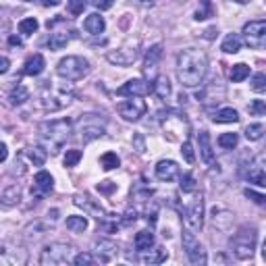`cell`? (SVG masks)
Here are the masks:
<instances>
[{
    "label": "cell",
    "instance_id": "1",
    "mask_svg": "<svg viewBox=\"0 0 266 266\" xmlns=\"http://www.w3.org/2000/svg\"><path fill=\"white\" fill-rule=\"evenodd\" d=\"M208 56L197 48H185L177 54V79L183 87H197L206 79Z\"/></svg>",
    "mask_w": 266,
    "mask_h": 266
},
{
    "label": "cell",
    "instance_id": "2",
    "mask_svg": "<svg viewBox=\"0 0 266 266\" xmlns=\"http://www.w3.org/2000/svg\"><path fill=\"white\" fill-rule=\"evenodd\" d=\"M71 131H73V123H71L69 119L48 121V123H42V125L38 127V133H40L42 144H44L52 154H56V152L66 144V140L71 138Z\"/></svg>",
    "mask_w": 266,
    "mask_h": 266
},
{
    "label": "cell",
    "instance_id": "3",
    "mask_svg": "<svg viewBox=\"0 0 266 266\" xmlns=\"http://www.w3.org/2000/svg\"><path fill=\"white\" fill-rule=\"evenodd\" d=\"M71 98H73L71 85H52L50 81H46V85L42 87L40 104L46 110H60L71 104Z\"/></svg>",
    "mask_w": 266,
    "mask_h": 266
},
{
    "label": "cell",
    "instance_id": "4",
    "mask_svg": "<svg viewBox=\"0 0 266 266\" xmlns=\"http://www.w3.org/2000/svg\"><path fill=\"white\" fill-rule=\"evenodd\" d=\"M256 241H258L256 229L254 227H243L231 237V254L237 260H241V262L252 260V256L256 252Z\"/></svg>",
    "mask_w": 266,
    "mask_h": 266
},
{
    "label": "cell",
    "instance_id": "5",
    "mask_svg": "<svg viewBox=\"0 0 266 266\" xmlns=\"http://www.w3.org/2000/svg\"><path fill=\"white\" fill-rule=\"evenodd\" d=\"M56 73L64 81H77V79H83L90 73V62L83 56H64V58L58 60Z\"/></svg>",
    "mask_w": 266,
    "mask_h": 266
},
{
    "label": "cell",
    "instance_id": "6",
    "mask_svg": "<svg viewBox=\"0 0 266 266\" xmlns=\"http://www.w3.org/2000/svg\"><path fill=\"white\" fill-rule=\"evenodd\" d=\"M162 129L164 136L169 138V142H183V138L187 140L189 136V123L185 119V115L169 110L166 117H162Z\"/></svg>",
    "mask_w": 266,
    "mask_h": 266
},
{
    "label": "cell",
    "instance_id": "7",
    "mask_svg": "<svg viewBox=\"0 0 266 266\" xmlns=\"http://www.w3.org/2000/svg\"><path fill=\"white\" fill-rule=\"evenodd\" d=\"M73 262V248L69 243H50L42 250L40 254V264L42 266H62Z\"/></svg>",
    "mask_w": 266,
    "mask_h": 266
},
{
    "label": "cell",
    "instance_id": "8",
    "mask_svg": "<svg viewBox=\"0 0 266 266\" xmlns=\"http://www.w3.org/2000/svg\"><path fill=\"white\" fill-rule=\"evenodd\" d=\"M181 243H183L185 256H187V260H189L191 264H195V266H204V264L208 262V258H206V250H204L202 243H199V239L195 237V233H193V231H189V229L183 231Z\"/></svg>",
    "mask_w": 266,
    "mask_h": 266
},
{
    "label": "cell",
    "instance_id": "9",
    "mask_svg": "<svg viewBox=\"0 0 266 266\" xmlns=\"http://www.w3.org/2000/svg\"><path fill=\"white\" fill-rule=\"evenodd\" d=\"M183 220H185V227L193 233H197L204 227V199H202V195H193V199L185 206Z\"/></svg>",
    "mask_w": 266,
    "mask_h": 266
},
{
    "label": "cell",
    "instance_id": "10",
    "mask_svg": "<svg viewBox=\"0 0 266 266\" xmlns=\"http://www.w3.org/2000/svg\"><path fill=\"white\" fill-rule=\"evenodd\" d=\"M117 110H119V115H121L125 121L136 123V121H140V119L146 115L148 106H146L144 100H140L138 96H131L129 100H125V102H119V104H117Z\"/></svg>",
    "mask_w": 266,
    "mask_h": 266
},
{
    "label": "cell",
    "instance_id": "11",
    "mask_svg": "<svg viewBox=\"0 0 266 266\" xmlns=\"http://www.w3.org/2000/svg\"><path fill=\"white\" fill-rule=\"evenodd\" d=\"M98 115H83L81 123H79V133H81V140L83 144H90L98 138H102L104 136V123L102 121H98L96 119Z\"/></svg>",
    "mask_w": 266,
    "mask_h": 266
},
{
    "label": "cell",
    "instance_id": "12",
    "mask_svg": "<svg viewBox=\"0 0 266 266\" xmlns=\"http://www.w3.org/2000/svg\"><path fill=\"white\" fill-rule=\"evenodd\" d=\"M243 38L246 44L250 48H262L266 42V21L258 19V21H250L243 25Z\"/></svg>",
    "mask_w": 266,
    "mask_h": 266
},
{
    "label": "cell",
    "instance_id": "13",
    "mask_svg": "<svg viewBox=\"0 0 266 266\" xmlns=\"http://www.w3.org/2000/svg\"><path fill=\"white\" fill-rule=\"evenodd\" d=\"M138 58H140V44L138 42L133 46H123L119 50H110L106 54V60L110 64H117V66H129V64L136 62Z\"/></svg>",
    "mask_w": 266,
    "mask_h": 266
},
{
    "label": "cell",
    "instance_id": "14",
    "mask_svg": "<svg viewBox=\"0 0 266 266\" xmlns=\"http://www.w3.org/2000/svg\"><path fill=\"white\" fill-rule=\"evenodd\" d=\"M29 256H27V250L21 248V246H11V243H5L0 248V264H7V266H23L27 264Z\"/></svg>",
    "mask_w": 266,
    "mask_h": 266
},
{
    "label": "cell",
    "instance_id": "15",
    "mask_svg": "<svg viewBox=\"0 0 266 266\" xmlns=\"http://www.w3.org/2000/svg\"><path fill=\"white\" fill-rule=\"evenodd\" d=\"M152 92V85L146 81V79H129V81H125L119 90H117V94L119 96H123V98H131V96H138V98H142V96H148Z\"/></svg>",
    "mask_w": 266,
    "mask_h": 266
},
{
    "label": "cell",
    "instance_id": "16",
    "mask_svg": "<svg viewBox=\"0 0 266 266\" xmlns=\"http://www.w3.org/2000/svg\"><path fill=\"white\" fill-rule=\"evenodd\" d=\"M94 252H96L98 262L106 264V262H110V260L119 254V243H117V241H113V239H100V241H96Z\"/></svg>",
    "mask_w": 266,
    "mask_h": 266
},
{
    "label": "cell",
    "instance_id": "17",
    "mask_svg": "<svg viewBox=\"0 0 266 266\" xmlns=\"http://www.w3.org/2000/svg\"><path fill=\"white\" fill-rule=\"evenodd\" d=\"M154 173L160 181H175L179 177L181 169L175 160H158L156 166H154Z\"/></svg>",
    "mask_w": 266,
    "mask_h": 266
},
{
    "label": "cell",
    "instance_id": "18",
    "mask_svg": "<svg viewBox=\"0 0 266 266\" xmlns=\"http://www.w3.org/2000/svg\"><path fill=\"white\" fill-rule=\"evenodd\" d=\"M52 187H54V179H52V175H50L48 171H40V173H36V177H33V189H31V191H36L38 197L50 193Z\"/></svg>",
    "mask_w": 266,
    "mask_h": 266
},
{
    "label": "cell",
    "instance_id": "19",
    "mask_svg": "<svg viewBox=\"0 0 266 266\" xmlns=\"http://www.w3.org/2000/svg\"><path fill=\"white\" fill-rule=\"evenodd\" d=\"M243 177H246L250 183H256L258 187H264V185H266V175H264L262 156H260L256 162H250V169L243 173Z\"/></svg>",
    "mask_w": 266,
    "mask_h": 266
},
{
    "label": "cell",
    "instance_id": "20",
    "mask_svg": "<svg viewBox=\"0 0 266 266\" xmlns=\"http://www.w3.org/2000/svg\"><path fill=\"white\" fill-rule=\"evenodd\" d=\"M44 69H46V58H44L42 54H33V56H29V58L25 60V64H23V75L38 77V75L44 73Z\"/></svg>",
    "mask_w": 266,
    "mask_h": 266
},
{
    "label": "cell",
    "instance_id": "21",
    "mask_svg": "<svg viewBox=\"0 0 266 266\" xmlns=\"http://www.w3.org/2000/svg\"><path fill=\"white\" fill-rule=\"evenodd\" d=\"M73 204H75V206H79V208H83L85 212L94 214L98 220L106 216L104 208H102V206H98V204H94V202H92V199H90L87 195H73Z\"/></svg>",
    "mask_w": 266,
    "mask_h": 266
},
{
    "label": "cell",
    "instance_id": "22",
    "mask_svg": "<svg viewBox=\"0 0 266 266\" xmlns=\"http://www.w3.org/2000/svg\"><path fill=\"white\" fill-rule=\"evenodd\" d=\"M197 144H199V156L206 164H214V150H212V142L208 131H199L197 136Z\"/></svg>",
    "mask_w": 266,
    "mask_h": 266
},
{
    "label": "cell",
    "instance_id": "23",
    "mask_svg": "<svg viewBox=\"0 0 266 266\" xmlns=\"http://www.w3.org/2000/svg\"><path fill=\"white\" fill-rule=\"evenodd\" d=\"M83 29H85L87 33H92V36H100V33H104V29H106L104 17H100L98 13L87 15L85 21H83Z\"/></svg>",
    "mask_w": 266,
    "mask_h": 266
},
{
    "label": "cell",
    "instance_id": "24",
    "mask_svg": "<svg viewBox=\"0 0 266 266\" xmlns=\"http://www.w3.org/2000/svg\"><path fill=\"white\" fill-rule=\"evenodd\" d=\"M21 202V187L19 185H9L3 193H0V204L5 208H13Z\"/></svg>",
    "mask_w": 266,
    "mask_h": 266
},
{
    "label": "cell",
    "instance_id": "25",
    "mask_svg": "<svg viewBox=\"0 0 266 266\" xmlns=\"http://www.w3.org/2000/svg\"><path fill=\"white\" fill-rule=\"evenodd\" d=\"M154 243H156V237H154V233L148 231V229L138 231L136 233V239H133V246H136L138 252H146V250L154 248Z\"/></svg>",
    "mask_w": 266,
    "mask_h": 266
},
{
    "label": "cell",
    "instance_id": "26",
    "mask_svg": "<svg viewBox=\"0 0 266 266\" xmlns=\"http://www.w3.org/2000/svg\"><path fill=\"white\" fill-rule=\"evenodd\" d=\"M210 214H212V225H214L216 229H220V231H227L229 225L233 223V214H231L229 210L220 208V206H214Z\"/></svg>",
    "mask_w": 266,
    "mask_h": 266
},
{
    "label": "cell",
    "instance_id": "27",
    "mask_svg": "<svg viewBox=\"0 0 266 266\" xmlns=\"http://www.w3.org/2000/svg\"><path fill=\"white\" fill-rule=\"evenodd\" d=\"M162 44H154V46H150L148 48V52H146V60H144V66H146V73H150V71H154L156 66H158V62H160V58H162Z\"/></svg>",
    "mask_w": 266,
    "mask_h": 266
},
{
    "label": "cell",
    "instance_id": "28",
    "mask_svg": "<svg viewBox=\"0 0 266 266\" xmlns=\"http://www.w3.org/2000/svg\"><path fill=\"white\" fill-rule=\"evenodd\" d=\"M166 258H169V252H166L164 248H150L146 252H142V262L144 264H162Z\"/></svg>",
    "mask_w": 266,
    "mask_h": 266
},
{
    "label": "cell",
    "instance_id": "29",
    "mask_svg": "<svg viewBox=\"0 0 266 266\" xmlns=\"http://www.w3.org/2000/svg\"><path fill=\"white\" fill-rule=\"evenodd\" d=\"M241 44H243V40H241L239 33H227V38L223 40L220 50L227 52V54H237L241 50Z\"/></svg>",
    "mask_w": 266,
    "mask_h": 266
},
{
    "label": "cell",
    "instance_id": "30",
    "mask_svg": "<svg viewBox=\"0 0 266 266\" xmlns=\"http://www.w3.org/2000/svg\"><path fill=\"white\" fill-rule=\"evenodd\" d=\"M152 92H154L160 100L169 98V96H171V81H169V77L158 75V77L154 79V83H152Z\"/></svg>",
    "mask_w": 266,
    "mask_h": 266
},
{
    "label": "cell",
    "instance_id": "31",
    "mask_svg": "<svg viewBox=\"0 0 266 266\" xmlns=\"http://www.w3.org/2000/svg\"><path fill=\"white\" fill-rule=\"evenodd\" d=\"M212 121H214V123H237V121H239V113H237L235 108L225 106V108H220V110L214 113Z\"/></svg>",
    "mask_w": 266,
    "mask_h": 266
},
{
    "label": "cell",
    "instance_id": "32",
    "mask_svg": "<svg viewBox=\"0 0 266 266\" xmlns=\"http://www.w3.org/2000/svg\"><path fill=\"white\" fill-rule=\"evenodd\" d=\"M66 44H69V33L66 31H54L48 38V48L50 50H62Z\"/></svg>",
    "mask_w": 266,
    "mask_h": 266
},
{
    "label": "cell",
    "instance_id": "33",
    "mask_svg": "<svg viewBox=\"0 0 266 266\" xmlns=\"http://www.w3.org/2000/svg\"><path fill=\"white\" fill-rule=\"evenodd\" d=\"M229 77L231 81H235V83H241L243 79L250 77V66L246 62H237V64H233L231 66V71H229Z\"/></svg>",
    "mask_w": 266,
    "mask_h": 266
},
{
    "label": "cell",
    "instance_id": "34",
    "mask_svg": "<svg viewBox=\"0 0 266 266\" xmlns=\"http://www.w3.org/2000/svg\"><path fill=\"white\" fill-rule=\"evenodd\" d=\"M27 156H29V160H31L33 166H44V162L48 158V150L42 148V146H33V148L27 150Z\"/></svg>",
    "mask_w": 266,
    "mask_h": 266
},
{
    "label": "cell",
    "instance_id": "35",
    "mask_svg": "<svg viewBox=\"0 0 266 266\" xmlns=\"http://www.w3.org/2000/svg\"><path fill=\"white\" fill-rule=\"evenodd\" d=\"M87 218L85 216H79V214H73V216H66V229L71 233H83L87 229Z\"/></svg>",
    "mask_w": 266,
    "mask_h": 266
},
{
    "label": "cell",
    "instance_id": "36",
    "mask_svg": "<svg viewBox=\"0 0 266 266\" xmlns=\"http://www.w3.org/2000/svg\"><path fill=\"white\" fill-rule=\"evenodd\" d=\"M9 100H11V104H13V106H19V104H23V102H27V100H29V90H27L25 85L17 83V87H13Z\"/></svg>",
    "mask_w": 266,
    "mask_h": 266
},
{
    "label": "cell",
    "instance_id": "37",
    "mask_svg": "<svg viewBox=\"0 0 266 266\" xmlns=\"http://www.w3.org/2000/svg\"><path fill=\"white\" fill-rule=\"evenodd\" d=\"M40 27L38 19L36 17H27V19H21L19 21V33L21 36H31V33H36Z\"/></svg>",
    "mask_w": 266,
    "mask_h": 266
},
{
    "label": "cell",
    "instance_id": "38",
    "mask_svg": "<svg viewBox=\"0 0 266 266\" xmlns=\"http://www.w3.org/2000/svg\"><path fill=\"white\" fill-rule=\"evenodd\" d=\"M119 164H121V160H119V156H117L115 152H106V154L100 156V166H102L104 171L119 169Z\"/></svg>",
    "mask_w": 266,
    "mask_h": 266
},
{
    "label": "cell",
    "instance_id": "39",
    "mask_svg": "<svg viewBox=\"0 0 266 266\" xmlns=\"http://www.w3.org/2000/svg\"><path fill=\"white\" fill-rule=\"evenodd\" d=\"M264 125L262 123H252V125H248L246 127V138L250 140V142H258V140H262L264 138Z\"/></svg>",
    "mask_w": 266,
    "mask_h": 266
},
{
    "label": "cell",
    "instance_id": "40",
    "mask_svg": "<svg viewBox=\"0 0 266 266\" xmlns=\"http://www.w3.org/2000/svg\"><path fill=\"white\" fill-rule=\"evenodd\" d=\"M237 142H239L237 133H223V136H218V146L225 150H233L237 146Z\"/></svg>",
    "mask_w": 266,
    "mask_h": 266
},
{
    "label": "cell",
    "instance_id": "41",
    "mask_svg": "<svg viewBox=\"0 0 266 266\" xmlns=\"http://www.w3.org/2000/svg\"><path fill=\"white\" fill-rule=\"evenodd\" d=\"M208 17H212V3L210 0H199V7L195 11V21H204Z\"/></svg>",
    "mask_w": 266,
    "mask_h": 266
},
{
    "label": "cell",
    "instance_id": "42",
    "mask_svg": "<svg viewBox=\"0 0 266 266\" xmlns=\"http://www.w3.org/2000/svg\"><path fill=\"white\" fill-rule=\"evenodd\" d=\"M179 187H181V191H183V193H195V189H197L195 177H193L191 173H185V175L181 177V183H179Z\"/></svg>",
    "mask_w": 266,
    "mask_h": 266
},
{
    "label": "cell",
    "instance_id": "43",
    "mask_svg": "<svg viewBox=\"0 0 266 266\" xmlns=\"http://www.w3.org/2000/svg\"><path fill=\"white\" fill-rule=\"evenodd\" d=\"M248 113L252 117H264L266 115V102L264 100H252L250 106H248Z\"/></svg>",
    "mask_w": 266,
    "mask_h": 266
},
{
    "label": "cell",
    "instance_id": "44",
    "mask_svg": "<svg viewBox=\"0 0 266 266\" xmlns=\"http://www.w3.org/2000/svg\"><path fill=\"white\" fill-rule=\"evenodd\" d=\"M96 262H98V258L94 254H87V252H81V254L73 256V264H77V266H92Z\"/></svg>",
    "mask_w": 266,
    "mask_h": 266
},
{
    "label": "cell",
    "instance_id": "45",
    "mask_svg": "<svg viewBox=\"0 0 266 266\" xmlns=\"http://www.w3.org/2000/svg\"><path fill=\"white\" fill-rule=\"evenodd\" d=\"M81 150H66L64 154V166L66 169H71V166H77V162L81 160Z\"/></svg>",
    "mask_w": 266,
    "mask_h": 266
},
{
    "label": "cell",
    "instance_id": "46",
    "mask_svg": "<svg viewBox=\"0 0 266 266\" xmlns=\"http://www.w3.org/2000/svg\"><path fill=\"white\" fill-rule=\"evenodd\" d=\"M85 5H87V0H66V9H69L71 15H81Z\"/></svg>",
    "mask_w": 266,
    "mask_h": 266
},
{
    "label": "cell",
    "instance_id": "47",
    "mask_svg": "<svg viewBox=\"0 0 266 266\" xmlns=\"http://www.w3.org/2000/svg\"><path fill=\"white\" fill-rule=\"evenodd\" d=\"M252 90L258 92V94L266 92V75H264V73H256V75L252 77Z\"/></svg>",
    "mask_w": 266,
    "mask_h": 266
},
{
    "label": "cell",
    "instance_id": "48",
    "mask_svg": "<svg viewBox=\"0 0 266 266\" xmlns=\"http://www.w3.org/2000/svg\"><path fill=\"white\" fill-rule=\"evenodd\" d=\"M181 154H183V158L189 162V164H193L195 162V154H193V146H191V142L189 140H185L183 144H181Z\"/></svg>",
    "mask_w": 266,
    "mask_h": 266
},
{
    "label": "cell",
    "instance_id": "49",
    "mask_svg": "<svg viewBox=\"0 0 266 266\" xmlns=\"http://www.w3.org/2000/svg\"><path fill=\"white\" fill-rule=\"evenodd\" d=\"M243 193H246V197H250L252 202H256L258 206H264V202H266V197H264L262 193H258V191H254V189H246Z\"/></svg>",
    "mask_w": 266,
    "mask_h": 266
},
{
    "label": "cell",
    "instance_id": "50",
    "mask_svg": "<svg viewBox=\"0 0 266 266\" xmlns=\"http://www.w3.org/2000/svg\"><path fill=\"white\" fill-rule=\"evenodd\" d=\"M115 189H117V183H113V181H100L98 183V191L104 193V195H110Z\"/></svg>",
    "mask_w": 266,
    "mask_h": 266
},
{
    "label": "cell",
    "instance_id": "51",
    "mask_svg": "<svg viewBox=\"0 0 266 266\" xmlns=\"http://www.w3.org/2000/svg\"><path fill=\"white\" fill-rule=\"evenodd\" d=\"M133 144H136V148H138V154L146 152V144H144V136H142V133H136V136H133Z\"/></svg>",
    "mask_w": 266,
    "mask_h": 266
},
{
    "label": "cell",
    "instance_id": "52",
    "mask_svg": "<svg viewBox=\"0 0 266 266\" xmlns=\"http://www.w3.org/2000/svg\"><path fill=\"white\" fill-rule=\"evenodd\" d=\"M94 5H96V9H100V11H108V9H113L115 0H94Z\"/></svg>",
    "mask_w": 266,
    "mask_h": 266
},
{
    "label": "cell",
    "instance_id": "53",
    "mask_svg": "<svg viewBox=\"0 0 266 266\" xmlns=\"http://www.w3.org/2000/svg\"><path fill=\"white\" fill-rule=\"evenodd\" d=\"M136 220H138V212L129 208V210L125 212V216H123V223H125V225H131V223H136Z\"/></svg>",
    "mask_w": 266,
    "mask_h": 266
},
{
    "label": "cell",
    "instance_id": "54",
    "mask_svg": "<svg viewBox=\"0 0 266 266\" xmlns=\"http://www.w3.org/2000/svg\"><path fill=\"white\" fill-rule=\"evenodd\" d=\"M9 69H11V60L7 56H0V75L9 73Z\"/></svg>",
    "mask_w": 266,
    "mask_h": 266
},
{
    "label": "cell",
    "instance_id": "55",
    "mask_svg": "<svg viewBox=\"0 0 266 266\" xmlns=\"http://www.w3.org/2000/svg\"><path fill=\"white\" fill-rule=\"evenodd\" d=\"M9 158V148L7 144H0V162H5Z\"/></svg>",
    "mask_w": 266,
    "mask_h": 266
},
{
    "label": "cell",
    "instance_id": "56",
    "mask_svg": "<svg viewBox=\"0 0 266 266\" xmlns=\"http://www.w3.org/2000/svg\"><path fill=\"white\" fill-rule=\"evenodd\" d=\"M42 3H44V7H58L62 0H42Z\"/></svg>",
    "mask_w": 266,
    "mask_h": 266
},
{
    "label": "cell",
    "instance_id": "57",
    "mask_svg": "<svg viewBox=\"0 0 266 266\" xmlns=\"http://www.w3.org/2000/svg\"><path fill=\"white\" fill-rule=\"evenodd\" d=\"M138 3H140L142 7H154L156 0H138Z\"/></svg>",
    "mask_w": 266,
    "mask_h": 266
},
{
    "label": "cell",
    "instance_id": "58",
    "mask_svg": "<svg viewBox=\"0 0 266 266\" xmlns=\"http://www.w3.org/2000/svg\"><path fill=\"white\" fill-rule=\"evenodd\" d=\"M214 33H218V31H216L214 27H210V29L206 31V38H208V40H210V38H214Z\"/></svg>",
    "mask_w": 266,
    "mask_h": 266
},
{
    "label": "cell",
    "instance_id": "59",
    "mask_svg": "<svg viewBox=\"0 0 266 266\" xmlns=\"http://www.w3.org/2000/svg\"><path fill=\"white\" fill-rule=\"evenodd\" d=\"M9 42H11L13 46H21V40H19V38H15V36H11V38H9Z\"/></svg>",
    "mask_w": 266,
    "mask_h": 266
},
{
    "label": "cell",
    "instance_id": "60",
    "mask_svg": "<svg viewBox=\"0 0 266 266\" xmlns=\"http://www.w3.org/2000/svg\"><path fill=\"white\" fill-rule=\"evenodd\" d=\"M229 3H237V5H248L250 0H229Z\"/></svg>",
    "mask_w": 266,
    "mask_h": 266
}]
</instances>
